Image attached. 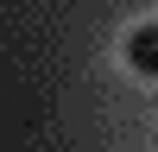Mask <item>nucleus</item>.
Listing matches in <instances>:
<instances>
[{"mask_svg":"<svg viewBox=\"0 0 158 152\" xmlns=\"http://www.w3.org/2000/svg\"><path fill=\"white\" fill-rule=\"evenodd\" d=\"M127 63H133L139 76H152V70H158V32H152V25H139V32H133V44H127Z\"/></svg>","mask_w":158,"mask_h":152,"instance_id":"nucleus-1","label":"nucleus"}]
</instances>
